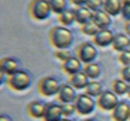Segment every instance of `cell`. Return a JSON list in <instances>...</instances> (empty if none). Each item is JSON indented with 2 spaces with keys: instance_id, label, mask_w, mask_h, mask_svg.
<instances>
[{
  "instance_id": "4fadbf2b",
  "label": "cell",
  "mask_w": 130,
  "mask_h": 121,
  "mask_svg": "<svg viewBox=\"0 0 130 121\" xmlns=\"http://www.w3.org/2000/svg\"><path fill=\"white\" fill-rule=\"evenodd\" d=\"M61 68L66 75L69 76H74L76 73L81 72V68H82V62L77 56H71L70 59H68L66 61L63 62L61 65Z\"/></svg>"
},
{
  "instance_id": "e0dca14e",
  "label": "cell",
  "mask_w": 130,
  "mask_h": 121,
  "mask_svg": "<svg viewBox=\"0 0 130 121\" xmlns=\"http://www.w3.org/2000/svg\"><path fill=\"white\" fill-rule=\"evenodd\" d=\"M46 106L45 103L39 102V101H32L28 104V114L34 119H43L45 115V110H46Z\"/></svg>"
},
{
  "instance_id": "ba28073f",
  "label": "cell",
  "mask_w": 130,
  "mask_h": 121,
  "mask_svg": "<svg viewBox=\"0 0 130 121\" xmlns=\"http://www.w3.org/2000/svg\"><path fill=\"white\" fill-rule=\"evenodd\" d=\"M76 89L71 86L70 84H60V88L58 91V101L61 103H74L77 98V93L75 91Z\"/></svg>"
},
{
  "instance_id": "8992f818",
  "label": "cell",
  "mask_w": 130,
  "mask_h": 121,
  "mask_svg": "<svg viewBox=\"0 0 130 121\" xmlns=\"http://www.w3.org/2000/svg\"><path fill=\"white\" fill-rule=\"evenodd\" d=\"M39 92L46 96V97H51L53 95H58L59 88H60V84L59 82L53 78V77H43L40 82H39Z\"/></svg>"
},
{
  "instance_id": "ffe728a7",
  "label": "cell",
  "mask_w": 130,
  "mask_h": 121,
  "mask_svg": "<svg viewBox=\"0 0 130 121\" xmlns=\"http://www.w3.org/2000/svg\"><path fill=\"white\" fill-rule=\"evenodd\" d=\"M83 72L86 73V76L88 77L89 79L95 80L96 78H99V76L101 73V68L100 66L95 64V62H90V64H87L84 65V70Z\"/></svg>"
},
{
  "instance_id": "30bf717a",
  "label": "cell",
  "mask_w": 130,
  "mask_h": 121,
  "mask_svg": "<svg viewBox=\"0 0 130 121\" xmlns=\"http://www.w3.org/2000/svg\"><path fill=\"white\" fill-rule=\"evenodd\" d=\"M115 35L110 29H102L99 30L98 34L93 37L94 44L98 47H107V46H112V42H113Z\"/></svg>"
},
{
  "instance_id": "74e56055",
  "label": "cell",
  "mask_w": 130,
  "mask_h": 121,
  "mask_svg": "<svg viewBox=\"0 0 130 121\" xmlns=\"http://www.w3.org/2000/svg\"><path fill=\"white\" fill-rule=\"evenodd\" d=\"M128 1H130V0H122V3H128Z\"/></svg>"
},
{
  "instance_id": "4dcf8cb0",
  "label": "cell",
  "mask_w": 130,
  "mask_h": 121,
  "mask_svg": "<svg viewBox=\"0 0 130 121\" xmlns=\"http://www.w3.org/2000/svg\"><path fill=\"white\" fill-rule=\"evenodd\" d=\"M121 77L126 83H130V66H123L121 70Z\"/></svg>"
},
{
  "instance_id": "8fae6325",
  "label": "cell",
  "mask_w": 130,
  "mask_h": 121,
  "mask_svg": "<svg viewBox=\"0 0 130 121\" xmlns=\"http://www.w3.org/2000/svg\"><path fill=\"white\" fill-rule=\"evenodd\" d=\"M112 119L115 121H128L130 119V106L126 102H118L112 110Z\"/></svg>"
},
{
  "instance_id": "f546056e",
  "label": "cell",
  "mask_w": 130,
  "mask_h": 121,
  "mask_svg": "<svg viewBox=\"0 0 130 121\" xmlns=\"http://www.w3.org/2000/svg\"><path fill=\"white\" fill-rule=\"evenodd\" d=\"M121 14H122V17L125 19V22L130 20V1H128V3H123Z\"/></svg>"
},
{
  "instance_id": "7c38bea8",
  "label": "cell",
  "mask_w": 130,
  "mask_h": 121,
  "mask_svg": "<svg viewBox=\"0 0 130 121\" xmlns=\"http://www.w3.org/2000/svg\"><path fill=\"white\" fill-rule=\"evenodd\" d=\"M92 22H93L98 28L102 30V29H108V27L111 25V16L106 13L104 10H99L93 12L92 16Z\"/></svg>"
},
{
  "instance_id": "9a60e30c",
  "label": "cell",
  "mask_w": 130,
  "mask_h": 121,
  "mask_svg": "<svg viewBox=\"0 0 130 121\" xmlns=\"http://www.w3.org/2000/svg\"><path fill=\"white\" fill-rule=\"evenodd\" d=\"M112 48L117 52H124L130 49V37L128 35H124L122 33H118L115 35L113 42H112Z\"/></svg>"
},
{
  "instance_id": "5bb4252c",
  "label": "cell",
  "mask_w": 130,
  "mask_h": 121,
  "mask_svg": "<svg viewBox=\"0 0 130 121\" xmlns=\"http://www.w3.org/2000/svg\"><path fill=\"white\" fill-rule=\"evenodd\" d=\"M74 12H75V22H77L79 25H83V24L92 20L93 12L87 6H77V7L74 9Z\"/></svg>"
},
{
  "instance_id": "d6a6232c",
  "label": "cell",
  "mask_w": 130,
  "mask_h": 121,
  "mask_svg": "<svg viewBox=\"0 0 130 121\" xmlns=\"http://www.w3.org/2000/svg\"><path fill=\"white\" fill-rule=\"evenodd\" d=\"M124 30H125L126 35H128V36H130V20L125 22V24H124Z\"/></svg>"
},
{
  "instance_id": "f1b7e54d",
  "label": "cell",
  "mask_w": 130,
  "mask_h": 121,
  "mask_svg": "<svg viewBox=\"0 0 130 121\" xmlns=\"http://www.w3.org/2000/svg\"><path fill=\"white\" fill-rule=\"evenodd\" d=\"M54 55H56L57 59H59V60L63 61V62H64V61H66L68 59H70V58L72 56V55H71V53H70L68 49H57Z\"/></svg>"
},
{
  "instance_id": "836d02e7",
  "label": "cell",
  "mask_w": 130,
  "mask_h": 121,
  "mask_svg": "<svg viewBox=\"0 0 130 121\" xmlns=\"http://www.w3.org/2000/svg\"><path fill=\"white\" fill-rule=\"evenodd\" d=\"M0 121H11V119L9 116H6V115H1L0 116Z\"/></svg>"
},
{
  "instance_id": "3957f363",
  "label": "cell",
  "mask_w": 130,
  "mask_h": 121,
  "mask_svg": "<svg viewBox=\"0 0 130 121\" xmlns=\"http://www.w3.org/2000/svg\"><path fill=\"white\" fill-rule=\"evenodd\" d=\"M30 76L24 71H17L14 75L7 78V85L14 91H23L30 86Z\"/></svg>"
},
{
  "instance_id": "277c9868",
  "label": "cell",
  "mask_w": 130,
  "mask_h": 121,
  "mask_svg": "<svg viewBox=\"0 0 130 121\" xmlns=\"http://www.w3.org/2000/svg\"><path fill=\"white\" fill-rule=\"evenodd\" d=\"M74 103L76 107V113H78L79 115H89L90 113L94 112L96 106L94 98L87 93H79Z\"/></svg>"
},
{
  "instance_id": "7a4b0ae2",
  "label": "cell",
  "mask_w": 130,
  "mask_h": 121,
  "mask_svg": "<svg viewBox=\"0 0 130 121\" xmlns=\"http://www.w3.org/2000/svg\"><path fill=\"white\" fill-rule=\"evenodd\" d=\"M52 10L47 0H32L29 5V13L36 20H45L50 17Z\"/></svg>"
},
{
  "instance_id": "8d00e7d4",
  "label": "cell",
  "mask_w": 130,
  "mask_h": 121,
  "mask_svg": "<svg viewBox=\"0 0 130 121\" xmlns=\"http://www.w3.org/2000/svg\"><path fill=\"white\" fill-rule=\"evenodd\" d=\"M83 121H95L94 119H86V120H83Z\"/></svg>"
},
{
  "instance_id": "603a6c76",
  "label": "cell",
  "mask_w": 130,
  "mask_h": 121,
  "mask_svg": "<svg viewBox=\"0 0 130 121\" xmlns=\"http://www.w3.org/2000/svg\"><path fill=\"white\" fill-rule=\"evenodd\" d=\"M59 22L63 24V27H69L71 24L75 22V12L74 10H70V9H66L64 12H61L59 14Z\"/></svg>"
},
{
  "instance_id": "d6986e66",
  "label": "cell",
  "mask_w": 130,
  "mask_h": 121,
  "mask_svg": "<svg viewBox=\"0 0 130 121\" xmlns=\"http://www.w3.org/2000/svg\"><path fill=\"white\" fill-rule=\"evenodd\" d=\"M70 85L71 86H74L75 89H86L87 88V85L89 83V78L86 76L83 71H81L78 73H76L74 76H70Z\"/></svg>"
},
{
  "instance_id": "5b68a950",
  "label": "cell",
  "mask_w": 130,
  "mask_h": 121,
  "mask_svg": "<svg viewBox=\"0 0 130 121\" xmlns=\"http://www.w3.org/2000/svg\"><path fill=\"white\" fill-rule=\"evenodd\" d=\"M76 56L78 58L81 62L87 65L90 62H94L95 58L98 56V51L96 48L93 46V43L90 42H83L81 43L77 49H76Z\"/></svg>"
},
{
  "instance_id": "83f0119b",
  "label": "cell",
  "mask_w": 130,
  "mask_h": 121,
  "mask_svg": "<svg viewBox=\"0 0 130 121\" xmlns=\"http://www.w3.org/2000/svg\"><path fill=\"white\" fill-rule=\"evenodd\" d=\"M118 60L123 66H130V49L121 52L118 55Z\"/></svg>"
},
{
  "instance_id": "4316f807",
  "label": "cell",
  "mask_w": 130,
  "mask_h": 121,
  "mask_svg": "<svg viewBox=\"0 0 130 121\" xmlns=\"http://www.w3.org/2000/svg\"><path fill=\"white\" fill-rule=\"evenodd\" d=\"M61 109H63V115H64L65 117L71 116V115L76 112L75 103H63V104H61Z\"/></svg>"
},
{
  "instance_id": "44dd1931",
  "label": "cell",
  "mask_w": 130,
  "mask_h": 121,
  "mask_svg": "<svg viewBox=\"0 0 130 121\" xmlns=\"http://www.w3.org/2000/svg\"><path fill=\"white\" fill-rule=\"evenodd\" d=\"M84 90H86V93L89 95L90 97H99L102 92V85L96 80H90Z\"/></svg>"
},
{
  "instance_id": "6da1fadb",
  "label": "cell",
  "mask_w": 130,
  "mask_h": 121,
  "mask_svg": "<svg viewBox=\"0 0 130 121\" xmlns=\"http://www.w3.org/2000/svg\"><path fill=\"white\" fill-rule=\"evenodd\" d=\"M50 41L57 49H68L74 42V35L66 27H54L50 31Z\"/></svg>"
},
{
  "instance_id": "2e32d148",
  "label": "cell",
  "mask_w": 130,
  "mask_h": 121,
  "mask_svg": "<svg viewBox=\"0 0 130 121\" xmlns=\"http://www.w3.org/2000/svg\"><path fill=\"white\" fill-rule=\"evenodd\" d=\"M0 70L3 75H6L7 77L14 75L18 70V62L12 58H3L0 62Z\"/></svg>"
},
{
  "instance_id": "d4e9b609",
  "label": "cell",
  "mask_w": 130,
  "mask_h": 121,
  "mask_svg": "<svg viewBox=\"0 0 130 121\" xmlns=\"http://www.w3.org/2000/svg\"><path fill=\"white\" fill-rule=\"evenodd\" d=\"M100 29L98 28L96 25L90 20V22H88V23L83 24V25H81V31L84 34V35H88V36H95L98 34V31H99Z\"/></svg>"
},
{
  "instance_id": "484cf974",
  "label": "cell",
  "mask_w": 130,
  "mask_h": 121,
  "mask_svg": "<svg viewBox=\"0 0 130 121\" xmlns=\"http://www.w3.org/2000/svg\"><path fill=\"white\" fill-rule=\"evenodd\" d=\"M102 4H104V0H87L86 6L92 12H95V11H99L102 9Z\"/></svg>"
},
{
  "instance_id": "1f68e13d",
  "label": "cell",
  "mask_w": 130,
  "mask_h": 121,
  "mask_svg": "<svg viewBox=\"0 0 130 121\" xmlns=\"http://www.w3.org/2000/svg\"><path fill=\"white\" fill-rule=\"evenodd\" d=\"M70 1L76 6H84L86 3H87V0H70Z\"/></svg>"
},
{
  "instance_id": "e575fe53",
  "label": "cell",
  "mask_w": 130,
  "mask_h": 121,
  "mask_svg": "<svg viewBox=\"0 0 130 121\" xmlns=\"http://www.w3.org/2000/svg\"><path fill=\"white\" fill-rule=\"evenodd\" d=\"M60 121H72V120H70V119H68V117H63Z\"/></svg>"
},
{
  "instance_id": "d590c367",
  "label": "cell",
  "mask_w": 130,
  "mask_h": 121,
  "mask_svg": "<svg viewBox=\"0 0 130 121\" xmlns=\"http://www.w3.org/2000/svg\"><path fill=\"white\" fill-rule=\"evenodd\" d=\"M126 95H128V97H130V84H129V88H128V92H126Z\"/></svg>"
},
{
  "instance_id": "cb8c5ba5",
  "label": "cell",
  "mask_w": 130,
  "mask_h": 121,
  "mask_svg": "<svg viewBox=\"0 0 130 121\" xmlns=\"http://www.w3.org/2000/svg\"><path fill=\"white\" fill-rule=\"evenodd\" d=\"M51 6L52 12L57 14H60L66 10V0H47Z\"/></svg>"
},
{
  "instance_id": "52a82bcc",
  "label": "cell",
  "mask_w": 130,
  "mask_h": 121,
  "mask_svg": "<svg viewBox=\"0 0 130 121\" xmlns=\"http://www.w3.org/2000/svg\"><path fill=\"white\" fill-rule=\"evenodd\" d=\"M118 97L113 91L106 90V91H102L101 95L98 97L96 104L98 107L102 109V110H106V112H112L116 106L118 104Z\"/></svg>"
},
{
  "instance_id": "7402d4cb",
  "label": "cell",
  "mask_w": 130,
  "mask_h": 121,
  "mask_svg": "<svg viewBox=\"0 0 130 121\" xmlns=\"http://www.w3.org/2000/svg\"><path fill=\"white\" fill-rule=\"evenodd\" d=\"M129 84L123 79H115L112 82V91L116 95H125L128 92Z\"/></svg>"
},
{
  "instance_id": "9c48e42d",
  "label": "cell",
  "mask_w": 130,
  "mask_h": 121,
  "mask_svg": "<svg viewBox=\"0 0 130 121\" xmlns=\"http://www.w3.org/2000/svg\"><path fill=\"white\" fill-rule=\"evenodd\" d=\"M63 109L61 104L57 103H47L43 121H60L63 119Z\"/></svg>"
},
{
  "instance_id": "ac0fdd59",
  "label": "cell",
  "mask_w": 130,
  "mask_h": 121,
  "mask_svg": "<svg viewBox=\"0 0 130 121\" xmlns=\"http://www.w3.org/2000/svg\"><path fill=\"white\" fill-rule=\"evenodd\" d=\"M122 0H104L102 10L111 17H116L122 12Z\"/></svg>"
}]
</instances>
